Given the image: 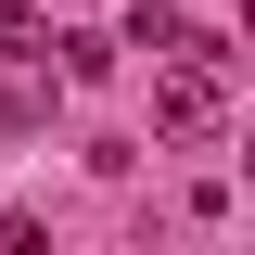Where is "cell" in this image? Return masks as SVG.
Returning <instances> with one entry per match:
<instances>
[{"label": "cell", "mask_w": 255, "mask_h": 255, "mask_svg": "<svg viewBox=\"0 0 255 255\" xmlns=\"http://www.w3.org/2000/svg\"><path fill=\"white\" fill-rule=\"evenodd\" d=\"M0 51H38V26H26V13H13V0H0Z\"/></svg>", "instance_id": "obj_5"}, {"label": "cell", "mask_w": 255, "mask_h": 255, "mask_svg": "<svg viewBox=\"0 0 255 255\" xmlns=\"http://www.w3.org/2000/svg\"><path fill=\"white\" fill-rule=\"evenodd\" d=\"M191 38V13H166V0H140V13H128V51H179Z\"/></svg>", "instance_id": "obj_3"}, {"label": "cell", "mask_w": 255, "mask_h": 255, "mask_svg": "<svg viewBox=\"0 0 255 255\" xmlns=\"http://www.w3.org/2000/svg\"><path fill=\"white\" fill-rule=\"evenodd\" d=\"M38 115H51V77H38L26 51H0V128H13V140H26Z\"/></svg>", "instance_id": "obj_2"}, {"label": "cell", "mask_w": 255, "mask_h": 255, "mask_svg": "<svg viewBox=\"0 0 255 255\" xmlns=\"http://www.w3.org/2000/svg\"><path fill=\"white\" fill-rule=\"evenodd\" d=\"M217 128H230V38L191 26L153 77V140H217Z\"/></svg>", "instance_id": "obj_1"}, {"label": "cell", "mask_w": 255, "mask_h": 255, "mask_svg": "<svg viewBox=\"0 0 255 255\" xmlns=\"http://www.w3.org/2000/svg\"><path fill=\"white\" fill-rule=\"evenodd\" d=\"M64 51V77H77V90H102V77H115V38H51Z\"/></svg>", "instance_id": "obj_4"}]
</instances>
